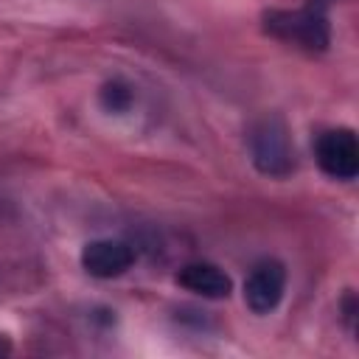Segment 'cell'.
<instances>
[{
  "instance_id": "cell-7",
  "label": "cell",
  "mask_w": 359,
  "mask_h": 359,
  "mask_svg": "<svg viewBox=\"0 0 359 359\" xmlns=\"http://www.w3.org/2000/svg\"><path fill=\"white\" fill-rule=\"evenodd\" d=\"M98 101H101V107L107 112H126L132 107V101H135V93H132V87L126 81H118L115 79V81H107L101 87Z\"/></svg>"
},
{
  "instance_id": "cell-5",
  "label": "cell",
  "mask_w": 359,
  "mask_h": 359,
  "mask_svg": "<svg viewBox=\"0 0 359 359\" xmlns=\"http://www.w3.org/2000/svg\"><path fill=\"white\" fill-rule=\"evenodd\" d=\"M132 264H135V250L118 238H95V241H87L81 250L84 272L101 280L123 275L126 269H132Z\"/></svg>"
},
{
  "instance_id": "cell-8",
  "label": "cell",
  "mask_w": 359,
  "mask_h": 359,
  "mask_svg": "<svg viewBox=\"0 0 359 359\" xmlns=\"http://www.w3.org/2000/svg\"><path fill=\"white\" fill-rule=\"evenodd\" d=\"M8 351H11V342H8V339L0 334V353H8Z\"/></svg>"
},
{
  "instance_id": "cell-4",
  "label": "cell",
  "mask_w": 359,
  "mask_h": 359,
  "mask_svg": "<svg viewBox=\"0 0 359 359\" xmlns=\"http://www.w3.org/2000/svg\"><path fill=\"white\" fill-rule=\"evenodd\" d=\"M286 292V266L275 258L258 261L244 278V303L255 314H269L278 309Z\"/></svg>"
},
{
  "instance_id": "cell-1",
  "label": "cell",
  "mask_w": 359,
  "mask_h": 359,
  "mask_svg": "<svg viewBox=\"0 0 359 359\" xmlns=\"http://www.w3.org/2000/svg\"><path fill=\"white\" fill-rule=\"evenodd\" d=\"M264 31L311 53H323L331 42L328 17L320 8H269L264 11Z\"/></svg>"
},
{
  "instance_id": "cell-2",
  "label": "cell",
  "mask_w": 359,
  "mask_h": 359,
  "mask_svg": "<svg viewBox=\"0 0 359 359\" xmlns=\"http://www.w3.org/2000/svg\"><path fill=\"white\" fill-rule=\"evenodd\" d=\"M252 165L266 177H286L294 168V149L289 129L278 115H264L250 126L247 135Z\"/></svg>"
},
{
  "instance_id": "cell-6",
  "label": "cell",
  "mask_w": 359,
  "mask_h": 359,
  "mask_svg": "<svg viewBox=\"0 0 359 359\" xmlns=\"http://www.w3.org/2000/svg\"><path fill=\"white\" fill-rule=\"evenodd\" d=\"M177 283H180L185 292H194V294L210 297V300L227 297V294L233 292L230 275H227L224 269H219L216 264H208V261H191V264L180 266Z\"/></svg>"
},
{
  "instance_id": "cell-3",
  "label": "cell",
  "mask_w": 359,
  "mask_h": 359,
  "mask_svg": "<svg viewBox=\"0 0 359 359\" xmlns=\"http://www.w3.org/2000/svg\"><path fill=\"white\" fill-rule=\"evenodd\" d=\"M314 160L331 180L351 182L359 174V140L353 129H325L314 140Z\"/></svg>"
}]
</instances>
